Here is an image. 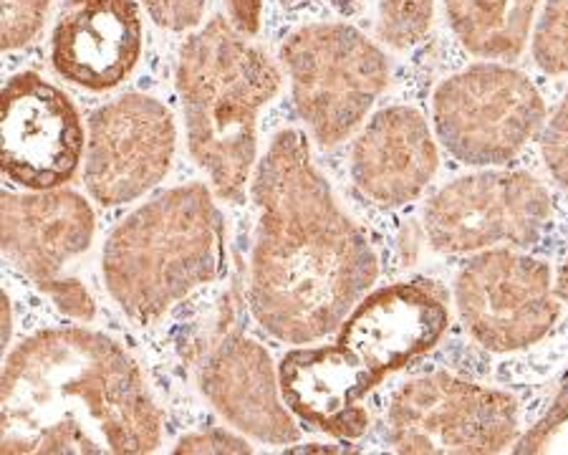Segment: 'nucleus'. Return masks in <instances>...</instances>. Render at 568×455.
<instances>
[{
    "label": "nucleus",
    "instance_id": "obj_2",
    "mask_svg": "<svg viewBox=\"0 0 568 455\" xmlns=\"http://www.w3.org/2000/svg\"><path fill=\"white\" fill-rule=\"evenodd\" d=\"M162 410L122 344L84 326L43 330L8 352L0 385L6 455L152 453Z\"/></svg>",
    "mask_w": 568,
    "mask_h": 455
},
{
    "label": "nucleus",
    "instance_id": "obj_16",
    "mask_svg": "<svg viewBox=\"0 0 568 455\" xmlns=\"http://www.w3.org/2000/svg\"><path fill=\"white\" fill-rule=\"evenodd\" d=\"M437 165V144L425 114L405 104L374 114L352 148L354 185L382 208L417 200L433 182Z\"/></svg>",
    "mask_w": 568,
    "mask_h": 455
},
{
    "label": "nucleus",
    "instance_id": "obj_9",
    "mask_svg": "<svg viewBox=\"0 0 568 455\" xmlns=\"http://www.w3.org/2000/svg\"><path fill=\"white\" fill-rule=\"evenodd\" d=\"M455 304L465 332L496 354L528 350L558 318L551 269L506 245L465 263L455 281Z\"/></svg>",
    "mask_w": 568,
    "mask_h": 455
},
{
    "label": "nucleus",
    "instance_id": "obj_10",
    "mask_svg": "<svg viewBox=\"0 0 568 455\" xmlns=\"http://www.w3.org/2000/svg\"><path fill=\"white\" fill-rule=\"evenodd\" d=\"M172 112L146 94H124L89 120L84 182L99 205L132 203L164 180L175 160Z\"/></svg>",
    "mask_w": 568,
    "mask_h": 455
},
{
    "label": "nucleus",
    "instance_id": "obj_6",
    "mask_svg": "<svg viewBox=\"0 0 568 455\" xmlns=\"http://www.w3.org/2000/svg\"><path fill=\"white\" fill-rule=\"evenodd\" d=\"M546 122V104L524 71L478 61L447 77L433 94V124L443 148L465 165H506Z\"/></svg>",
    "mask_w": 568,
    "mask_h": 455
},
{
    "label": "nucleus",
    "instance_id": "obj_8",
    "mask_svg": "<svg viewBox=\"0 0 568 455\" xmlns=\"http://www.w3.org/2000/svg\"><path fill=\"white\" fill-rule=\"evenodd\" d=\"M551 218V195L520 170H488L453 180L427 200L423 221L437 253L528 249Z\"/></svg>",
    "mask_w": 568,
    "mask_h": 455
},
{
    "label": "nucleus",
    "instance_id": "obj_7",
    "mask_svg": "<svg viewBox=\"0 0 568 455\" xmlns=\"http://www.w3.org/2000/svg\"><path fill=\"white\" fill-rule=\"evenodd\" d=\"M518 435L516 400L447 372L405 382L389 405V443L405 455H493Z\"/></svg>",
    "mask_w": 568,
    "mask_h": 455
},
{
    "label": "nucleus",
    "instance_id": "obj_13",
    "mask_svg": "<svg viewBox=\"0 0 568 455\" xmlns=\"http://www.w3.org/2000/svg\"><path fill=\"white\" fill-rule=\"evenodd\" d=\"M200 393L227 423L268 445L301 438L293 413L281 397L278 370L268 350L241 332H225L205 350L200 364Z\"/></svg>",
    "mask_w": 568,
    "mask_h": 455
},
{
    "label": "nucleus",
    "instance_id": "obj_1",
    "mask_svg": "<svg viewBox=\"0 0 568 455\" xmlns=\"http://www.w3.org/2000/svg\"><path fill=\"white\" fill-rule=\"evenodd\" d=\"M251 195L258 211L248 291L255 322L286 344L324 340L369 294L377 253L336 203L296 127L271 140Z\"/></svg>",
    "mask_w": 568,
    "mask_h": 455
},
{
    "label": "nucleus",
    "instance_id": "obj_15",
    "mask_svg": "<svg viewBox=\"0 0 568 455\" xmlns=\"http://www.w3.org/2000/svg\"><path fill=\"white\" fill-rule=\"evenodd\" d=\"M281 397L301 423L342 441L369 431L362 400L379 385L342 342L296 347L278 364Z\"/></svg>",
    "mask_w": 568,
    "mask_h": 455
},
{
    "label": "nucleus",
    "instance_id": "obj_12",
    "mask_svg": "<svg viewBox=\"0 0 568 455\" xmlns=\"http://www.w3.org/2000/svg\"><path fill=\"white\" fill-rule=\"evenodd\" d=\"M447 326L450 312L435 286L389 284L366 294L352 309L338 326V342L382 382L425 357Z\"/></svg>",
    "mask_w": 568,
    "mask_h": 455
},
{
    "label": "nucleus",
    "instance_id": "obj_28",
    "mask_svg": "<svg viewBox=\"0 0 568 455\" xmlns=\"http://www.w3.org/2000/svg\"><path fill=\"white\" fill-rule=\"evenodd\" d=\"M11 340V302L3 296V342Z\"/></svg>",
    "mask_w": 568,
    "mask_h": 455
},
{
    "label": "nucleus",
    "instance_id": "obj_26",
    "mask_svg": "<svg viewBox=\"0 0 568 455\" xmlns=\"http://www.w3.org/2000/svg\"><path fill=\"white\" fill-rule=\"evenodd\" d=\"M227 21L243 36H255L261 31L263 21V0H225Z\"/></svg>",
    "mask_w": 568,
    "mask_h": 455
},
{
    "label": "nucleus",
    "instance_id": "obj_21",
    "mask_svg": "<svg viewBox=\"0 0 568 455\" xmlns=\"http://www.w3.org/2000/svg\"><path fill=\"white\" fill-rule=\"evenodd\" d=\"M51 3L53 0H3V23H0L3 49L13 51L31 43L43 29Z\"/></svg>",
    "mask_w": 568,
    "mask_h": 455
},
{
    "label": "nucleus",
    "instance_id": "obj_24",
    "mask_svg": "<svg viewBox=\"0 0 568 455\" xmlns=\"http://www.w3.org/2000/svg\"><path fill=\"white\" fill-rule=\"evenodd\" d=\"M146 13L168 31H192L203 23L207 0H142Z\"/></svg>",
    "mask_w": 568,
    "mask_h": 455
},
{
    "label": "nucleus",
    "instance_id": "obj_27",
    "mask_svg": "<svg viewBox=\"0 0 568 455\" xmlns=\"http://www.w3.org/2000/svg\"><path fill=\"white\" fill-rule=\"evenodd\" d=\"M556 291L558 296L564 299V302L568 304V261L561 266V271H558V284H556Z\"/></svg>",
    "mask_w": 568,
    "mask_h": 455
},
{
    "label": "nucleus",
    "instance_id": "obj_18",
    "mask_svg": "<svg viewBox=\"0 0 568 455\" xmlns=\"http://www.w3.org/2000/svg\"><path fill=\"white\" fill-rule=\"evenodd\" d=\"M538 0H445L450 29L473 57L516 61L526 51Z\"/></svg>",
    "mask_w": 568,
    "mask_h": 455
},
{
    "label": "nucleus",
    "instance_id": "obj_22",
    "mask_svg": "<svg viewBox=\"0 0 568 455\" xmlns=\"http://www.w3.org/2000/svg\"><path fill=\"white\" fill-rule=\"evenodd\" d=\"M540 154H544V162L554 180L568 190V91L558 102L556 112L548 117V122H544Z\"/></svg>",
    "mask_w": 568,
    "mask_h": 455
},
{
    "label": "nucleus",
    "instance_id": "obj_20",
    "mask_svg": "<svg viewBox=\"0 0 568 455\" xmlns=\"http://www.w3.org/2000/svg\"><path fill=\"white\" fill-rule=\"evenodd\" d=\"M534 61L546 74H568V0H546L534 31Z\"/></svg>",
    "mask_w": 568,
    "mask_h": 455
},
{
    "label": "nucleus",
    "instance_id": "obj_23",
    "mask_svg": "<svg viewBox=\"0 0 568 455\" xmlns=\"http://www.w3.org/2000/svg\"><path fill=\"white\" fill-rule=\"evenodd\" d=\"M39 286L45 296L51 299L53 304L61 314H67L77 322H91L97 316V304L91 294L87 291V286L81 284L79 279H43L39 281Z\"/></svg>",
    "mask_w": 568,
    "mask_h": 455
},
{
    "label": "nucleus",
    "instance_id": "obj_3",
    "mask_svg": "<svg viewBox=\"0 0 568 455\" xmlns=\"http://www.w3.org/2000/svg\"><path fill=\"white\" fill-rule=\"evenodd\" d=\"M281 89V69L225 16L187 36L178 94L192 160L227 203H243L258 154V117Z\"/></svg>",
    "mask_w": 568,
    "mask_h": 455
},
{
    "label": "nucleus",
    "instance_id": "obj_19",
    "mask_svg": "<svg viewBox=\"0 0 568 455\" xmlns=\"http://www.w3.org/2000/svg\"><path fill=\"white\" fill-rule=\"evenodd\" d=\"M435 16V0H379L377 41L407 51L425 39Z\"/></svg>",
    "mask_w": 568,
    "mask_h": 455
},
{
    "label": "nucleus",
    "instance_id": "obj_25",
    "mask_svg": "<svg viewBox=\"0 0 568 455\" xmlns=\"http://www.w3.org/2000/svg\"><path fill=\"white\" fill-rule=\"evenodd\" d=\"M253 448L237 435L223 431V427H210L185 435L178 443L175 453H251Z\"/></svg>",
    "mask_w": 568,
    "mask_h": 455
},
{
    "label": "nucleus",
    "instance_id": "obj_4",
    "mask_svg": "<svg viewBox=\"0 0 568 455\" xmlns=\"http://www.w3.org/2000/svg\"><path fill=\"white\" fill-rule=\"evenodd\" d=\"M225 271V228L203 182L154 195L106 239V291L136 324H152Z\"/></svg>",
    "mask_w": 568,
    "mask_h": 455
},
{
    "label": "nucleus",
    "instance_id": "obj_17",
    "mask_svg": "<svg viewBox=\"0 0 568 455\" xmlns=\"http://www.w3.org/2000/svg\"><path fill=\"white\" fill-rule=\"evenodd\" d=\"M94 211L73 190H29L3 195V256L33 284L59 276L94 241Z\"/></svg>",
    "mask_w": 568,
    "mask_h": 455
},
{
    "label": "nucleus",
    "instance_id": "obj_5",
    "mask_svg": "<svg viewBox=\"0 0 568 455\" xmlns=\"http://www.w3.org/2000/svg\"><path fill=\"white\" fill-rule=\"evenodd\" d=\"M301 120L321 148L352 136L389 84V61L349 23H306L281 46Z\"/></svg>",
    "mask_w": 568,
    "mask_h": 455
},
{
    "label": "nucleus",
    "instance_id": "obj_14",
    "mask_svg": "<svg viewBox=\"0 0 568 455\" xmlns=\"http://www.w3.org/2000/svg\"><path fill=\"white\" fill-rule=\"evenodd\" d=\"M142 16L134 0H67L51 36L61 79L89 91L114 89L142 57Z\"/></svg>",
    "mask_w": 568,
    "mask_h": 455
},
{
    "label": "nucleus",
    "instance_id": "obj_11",
    "mask_svg": "<svg viewBox=\"0 0 568 455\" xmlns=\"http://www.w3.org/2000/svg\"><path fill=\"white\" fill-rule=\"evenodd\" d=\"M0 134L6 178L23 190L61 188L84 154V127L77 107L36 71H21L6 81Z\"/></svg>",
    "mask_w": 568,
    "mask_h": 455
}]
</instances>
